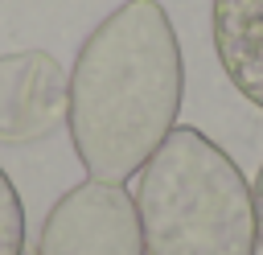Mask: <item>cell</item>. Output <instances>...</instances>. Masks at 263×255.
<instances>
[{
  "mask_svg": "<svg viewBox=\"0 0 263 255\" xmlns=\"http://www.w3.org/2000/svg\"><path fill=\"white\" fill-rule=\"evenodd\" d=\"M185 95L181 41L160 0H123L107 12L66 74V128L82 169L127 181L177 128Z\"/></svg>",
  "mask_w": 263,
  "mask_h": 255,
  "instance_id": "6da1fadb",
  "label": "cell"
},
{
  "mask_svg": "<svg viewBox=\"0 0 263 255\" xmlns=\"http://www.w3.org/2000/svg\"><path fill=\"white\" fill-rule=\"evenodd\" d=\"M148 255H255V206L238 165L197 128H173L132 189Z\"/></svg>",
  "mask_w": 263,
  "mask_h": 255,
  "instance_id": "7a4b0ae2",
  "label": "cell"
},
{
  "mask_svg": "<svg viewBox=\"0 0 263 255\" xmlns=\"http://www.w3.org/2000/svg\"><path fill=\"white\" fill-rule=\"evenodd\" d=\"M33 255H148L132 193L99 177L66 189L49 206Z\"/></svg>",
  "mask_w": 263,
  "mask_h": 255,
  "instance_id": "3957f363",
  "label": "cell"
},
{
  "mask_svg": "<svg viewBox=\"0 0 263 255\" xmlns=\"http://www.w3.org/2000/svg\"><path fill=\"white\" fill-rule=\"evenodd\" d=\"M66 123V70L49 49L0 53V144H37Z\"/></svg>",
  "mask_w": 263,
  "mask_h": 255,
  "instance_id": "277c9868",
  "label": "cell"
},
{
  "mask_svg": "<svg viewBox=\"0 0 263 255\" xmlns=\"http://www.w3.org/2000/svg\"><path fill=\"white\" fill-rule=\"evenodd\" d=\"M210 33L230 86L263 111V0H214Z\"/></svg>",
  "mask_w": 263,
  "mask_h": 255,
  "instance_id": "5b68a950",
  "label": "cell"
},
{
  "mask_svg": "<svg viewBox=\"0 0 263 255\" xmlns=\"http://www.w3.org/2000/svg\"><path fill=\"white\" fill-rule=\"evenodd\" d=\"M0 255H25V206L0 169Z\"/></svg>",
  "mask_w": 263,
  "mask_h": 255,
  "instance_id": "8992f818",
  "label": "cell"
},
{
  "mask_svg": "<svg viewBox=\"0 0 263 255\" xmlns=\"http://www.w3.org/2000/svg\"><path fill=\"white\" fill-rule=\"evenodd\" d=\"M251 206H255V230H259V247H263V165L251 181Z\"/></svg>",
  "mask_w": 263,
  "mask_h": 255,
  "instance_id": "52a82bcc",
  "label": "cell"
}]
</instances>
